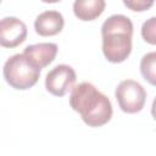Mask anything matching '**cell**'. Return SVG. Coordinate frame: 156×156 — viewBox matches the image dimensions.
Wrapping results in <instances>:
<instances>
[{"label": "cell", "instance_id": "4fadbf2b", "mask_svg": "<svg viewBox=\"0 0 156 156\" xmlns=\"http://www.w3.org/2000/svg\"><path fill=\"white\" fill-rule=\"evenodd\" d=\"M151 115H152V117L156 119V98L154 99L152 105H151Z\"/></svg>", "mask_w": 156, "mask_h": 156}, {"label": "cell", "instance_id": "6da1fadb", "mask_svg": "<svg viewBox=\"0 0 156 156\" xmlns=\"http://www.w3.org/2000/svg\"><path fill=\"white\" fill-rule=\"evenodd\" d=\"M69 105L89 127H101L112 117L110 99L89 82H82L72 88Z\"/></svg>", "mask_w": 156, "mask_h": 156}, {"label": "cell", "instance_id": "8992f818", "mask_svg": "<svg viewBox=\"0 0 156 156\" xmlns=\"http://www.w3.org/2000/svg\"><path fill=\"white\" fill-rule=\"evenodd\" d=\"M27 26L16 17H4L0 21V44L4 48H16L26 40Z\"/></svg>", "mask_w": 156, "mask_h": 156}, {"label": "cell", "instance_id": "7c38bea8", "mask_svg": "<svg viewBox=\"0 0 156 156\" xmlns=\"http://www.w3.org/2000/svg\"><path fill=\"white\" fill-rule=\"evenodd\" d=\"M123 4L129 7L133 11H145L149 7H151L154 5V1H146V0H124Z\"/></svg>", "mask_w": 156, "mask_h": 156}, {"label": "cell", "instance_id": "7a4b0ae2", "mask_svg": "<svg viewBox=\"0 0 156 156\" xmlns=\"http://www.w3.org/2000/svg\"><path fill=\"white\" fill-rule=\"evenodd\" d=\"M102 52L112 63L123 62L132 51L133 23L124 15H112L101 26Z\"/></svg>", "mask_w": 156, "mask_h": 156}, {"label": "cell", "instance_id": "52a82bcc", "mask_svg": "<svg viewBox=\"0 0 156 156\" xmlns=\"http://www.w3.org/2000/svg\"><path fill=\"white\" fill-rule=\"evenodd\" d=\"M65 26V20L61 12L48 10L39 13L34 21L35 32L41 37H51L58 34Z\"/></svg>", "mask_w": 156, "mask_h": 156}, {"label": "cell", "instance_id": "3957f363", "mask_svg": "<svg viewBox=\"0 0 156 156\" xmlns=\"http://www.w3.org/2000/svg\"><path fill=\"white\" fill-rule=\"evenodd\" d=\"M40 71L23 52L15 54L4 65V78L12 88L26 90L38 82Z\"/></svg>", "mask_w": 156, "mask_h": 156}, {"label": "cell", "instance_id": "8fae6325", "mask_svg": "<svg viewBox=\"0 0 156 156\" xmlns=\"http://www.w3.org/2000/svg\"><path fill=\"white\" fill-rule=\"evenodd\" d=\"M143 39L152 45H156V16L146 20L141 26Z\"/></svg>", "mask_w": 156, "mask_h": 156}, {"label": "cell", "instance_id": "9c48e42d", "mask_svg": "<svg viewBox=\"0 0 156 156\" xmlns=\"http://www.w3.org/2000/svg\"><path fill=\"white\" fill-rule=\"evenodd\" d=\"M104 0H76L73 2V12L82 21H93L105 10Z\"/></svg>", "mask_w": 156, "mask_h": 156}, {"label": "cell", "instance_id": "277c9868", "mask_svg": "<svg viewBox=\"0 0 156 156\" xmlns=\"http://www.w3.org/2000/svg\"><path fill=\"white\" fill-rule=\"evenodd\" d=\"M118 105L123 112L136 113L143 110L146 100V91L140 83L133 79L122 80L115 91Z\"/></svg>", "mask_w": 156, "mask_h": 156}, {"label": "cell", "instance_id": "30bf717a", "mask_svg": "<svg viewBox=\"0 0 156 156\" xmlns=\"http://www.w3.org/2000/svg\"><path fill=\"white\" fill-rule=\"evenodd\" d=\"M140 72L145 80L156 87V51L147 52L141 57Z\"/></svg>", "mask_w": 156, "mask_h": 156}, {"label": "cell", "instance_id": "ba28073f", "mask_svg": "<svg viewBox=\"0 0 156 156\" xmlns=\"http://www.w3.org/2000/svg\"><path fill=\"white\" fill-rule=\"evenodd\" d=\"M57 54V45L55 43H38L28 45L23 55L27 56L38 68H44L50 65Z\"/></svg>", "mask_w": 156, "mask_h": 156}, {"label": "cell", "instance_id": "5b68a950", "mask_svg": "<svg viewBox=\"0 0 156 156\" xmlns=\"http://www.w3.org/2000/svg\"><path fill=\"white\" fill-rule=\"evenodd\" d=\"M76 82V72L68 65H57L48 72L45 78L46 90L55 96H63Z\"/></svg>", "mask_w": 156, "mask_h": 156}]
</instances>
